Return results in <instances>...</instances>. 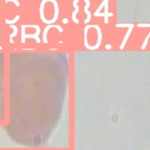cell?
I'll list each match as a JSON object with an SVG mask.
<instances>
[{"instance_id": "5b68a950", "label": "cell", "mask_w": 150, "mask_h": 150, "mask_svg": "<svg viewBox=\"0 0 150 150\" xmlns=\"http://www.w3.org/2000/svg\"><path fill=\"white\" fill-rule=\"evenodd\" d=\"M78 2H79V0H74V2H72V6H74V8H75V10L72 11L71 18H72V22L76 23V24H79V20L77 18V14H78L80 8H79V6H78Z\"/></svg>"}, {"instance_id": "2e32d148", "label": "cell", "mask_w": 150, "mask_h": 150, "mask_svg": "<svg viewBox=\"0 0 150 150\" xmlns=\"http://www.w3.org/2000/svg\"><path fill=\"white\" fill-rule=\"evenodd\" d=\"M111 48H112V47H111L110 45H106V49H108V50H110Z\"/></svg>"}, {"instance_id": "8992f818", "label": "cell", "mask_w": 150, "mask_h": 150, "mask_svg": "<svg viewBox=\"0 0 150 150\" xmlns=\"http://www.w3.org/2000/svg\"><path fill=\"white\" fill-rule=\"evenodd\" d=\"M47 2H49V0H42L40 4V8H39V12H40V20L42 23H45V24H47V18H45V4Z\"/></svg>"}, {"instance_id": "7c38bea8", "label": "cell", "mask_w": 150, "mask_h": 150, "mask_svg": "<svg viewBox=\"0 0 150 150\" xmlns=\"http://www.w3.org/2000/svg\"><path fill=\"white\" fill-rule=\"evenodd\" d=\"M116 27L117 28H121V27L130 28V27H135V25H134V24H117Z\"/></svg>"}, {"instance_id": "7a4b0ae2", "label": "cell", "mask_w": 150, "mask_h": 150, "mask_svg": "<svg viewBox=\"0 0 150 150\" xmlns=\"http://www.w3.org/2000/svg\"><path fill=\"white\" fill-rule=\"evenodd\" d=\"M92 28H95L96 29V34H97V41L94 45H91L89 50H97V49L100 47L103 41V33H102V28L99 25H92Z\"/></svg>"}, {"instance_id": "4fadbf2b", "label": "cell", "mask_w": 150, "mask_h": 150, "mask_svg": "<svg viewBox=\"0 0 150 150\" xmlns=\"http://www.w3.org/2000/svg\"><path fill=\"white\" fill-rule=\"evenodd\" d=\"M14 2V4H15V6H16L17 8L20 7L21 4H20V2H18V0H6V2Z\"/></svg>"}, {"instance_id": "30bf717a", "label": "cell", "mask_w": 150, "mask_h": 150, "mask_svg": "<svg viewBox=\"0 0 150 150\" xmlns=\"http://www.w3.org/2000/svg\"><path fill=\"white\" fill-rule=\"evenodd\" d=\"M21 18L20 15H16V16L14 17L13 20H6V24L8 25H12V24H15L16 22H18V20Z\"/></svg>"}, {"instance_id": "6da1fadb", "label": "cell", "mask_w": 150, "mask_h": 150, "mask_svg": "<svg viewBox=\"0 0 150 150\" xmlns=\"http://www.w3.org/2000/svg\"><path fill=\"white\" fill-rule=\"evenodd\" d=\"M25 28H26V25H22V27H21V31H22V39H21V42L22 43H25V39L26 38H34L35 41L37 42V43H40V39H39V35L41 33V29L40 27L38 26V25H35V28H36V33L33 35H27L25 33Z\"/></svg>"}, {"instance_id": "3957f363", "label": "cell", "mask_w": 150, "mask_h": 150, "mask_svg": "<svg viewBox=\"0 0 150 150\" xmlns=\"http://www.w3.org/2000/svg\"><path fill=\"white\" fill-rule=\"evenodd\" d=\"M51 28H55V29H57L59 33H63V28H62V26H59V25H56V24H50L48 25L47 27L45 28V30H43V34H42V41L45 42V43H49V40H48V33L49 30L51 29Z\"/></svg>"}, {"instance_id": "5bb4252c", "label": "cell", "mask_w": 150, "mask_h": 150, "mask_svg": "<svg viewBox=\"0 0 150 150\" xmlns=\"http://www.w3.org/2000/svg\"><path fill=\"white\" fill-rule=\"evenodd\" d=\"M137 27H145V28H149L150 25L149 24H137Z\"/></svg>"}, {"instance_id": "52a82bcc", "label": "cell", "mask_w": 150, "mask_h": 150, "mask_svg": "<svg viewBox=\"0 0 150 150\" xmlns=\"http://www.w3.org/2000/svg\"><path fill=\"white\" fill-rule=\"evenodd\" d=\"M92 28V25L91 24H86L84 27V47L88 50L90 49V47H91V45H89V40H88V33H89V30Z\"/></svg>"}, {"instance_id": "8fae6325", "label": "cell", "mask_w": 150, "mask_h": 150, "mask_svg": "<svg viewBox=\"0 0 150 150\" xmlns=\"http://www.w3.org/2000/svg\"><path fill=\"white\" fill-rule=\"evenodd\" d=\"M149 37H150V34H148L146 36V38H145V40H144L142 47H140V49H142V50H145V49H146L147 45H148V41H149Z\"/></svg>"}, {"instance_id": "277c9868", "label": "cell", "mask_w": 150, "mask_h": 150, "mask_svg": "<svg viewBox=\"0 0 150 150\" xmlns=\"http://www.w3.org/2000/svg\"><path fill=\"white\" fill-rule=\"evenodd\" d=\"M85 2V7H84V12L85 14H86V17H85L84 20V23L85 24H89L90 21L92 20V14H91V12H90V7H91V2H90V0H84Z\"/></svg>"}, {"instance_id": "ba28073f", "label": "cell", "mask_w": 150, "mask_h": 150, "mask_svg": "<svg viewBox=\"0 0 150 150\" xmlns=\"http://www.w3.org/2000/svg\"><path fill=\"white\" fill-rule=\"evenodd\" d=\"M133 28L134 27H130V29L126 31L125 36H124L122 42H121V45H120V47H119L120 50H123V49H124V47H125V45H126V42H127V40H129V37H130L131 33H132V30H133Z\"/></svg>"}, {"instance_id": "9c48e42d", "label": "cell", "mask_w": 150, "mask_h": 150, "mask_svg": "<svg viewBox=\"0 0 150 150\" xmlns=\"http://www.w3.org/2000/svg\"><path fill=\"white\" fill-rule=\"evenodd\" d=\"M11 28H12V29H13V34H11L10 35V43H13L14 41H13V38L15 37V36H16L17 35V33H18V28L16 27V26H12V25H11Z\"/></svg>"}, {"instance_id": "9a60e30c", "label": "cell", "mask_w": 150, "mask_h": 150, "mask_svg": "<svg viewBox=\"0 0 150 150\" xmlns=\"http://www.w3.org/2000/svg\"><path fill=\"white\" fill-rule=\"evenodd\" d=\"M62 22H63L64 24H68V20H67V18H63V21H62Z\"/></svg>"}]
</instances>
